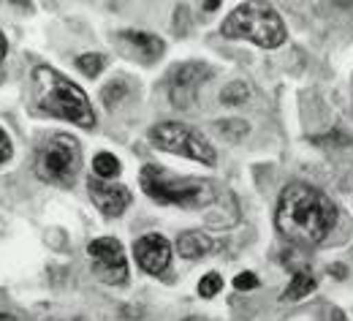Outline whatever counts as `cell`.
Returning <instances> with one entry per match:
<instances>
[{"mask_svg": "<svg viewBox=\"0 0 353 321\" xmlns=\"http://www.w3.org/2000/svg\"><path fill=\"white\" fill-rule=\"evenodd\" d=\"M212 248H215L212 237L204 234V231H196V229L182 231L179 240H176V251H179L182 259H201V256L212 253Z\"/></svg>", "mask_w": 353, "mask_h": 321, "instance_id": "7c38bea8", "label": "cell"}, {"mask_svg": "<svg viewBox=\"0 0 353 321\" xmlns=\"http://www.w3.org/2000/svg\"><path fill=\"white\" fill-rule=\"evenodd\" d=\"M90 262L95 275L109 286H123L128 283V262H125V251L120 245V240L114 237H98L88 245Z\"/></svg>", "mask_w": 353, "mask_h": 321, "instance_id": "52a82bcc", "label": "cell"}, {"mask_svg": "<svg viewBox=\"0 0 353 321\" xmlns=\"http://www.w3.org/2000/svg\"><path fill=\"white\" fill-rule=\"evenodd\" d=\"M221 289H223V278L218 275V273H207V275L199 280V294H201L204 300H212Z\"/></svg>", "mask_w": 353, "mask_h": 321, "instance_id": "ac0fdd59", "label": "cell"}, {"mask_svg": "<svg viewBox=\"0 0 353 321\" xmlns=\"http://www.w3.org/2000/svg\"><path fill=\"white\" fill-rule=\"evenodd\" d=\"M82 169V144L71 134H52L36 150V177L49 185L71 188Z\"/></svg>", "mask_w": 353, "mask_h": 321, "instance_id": "5b68a950", "label": "cell"}, {"mask_svg": "<svg viewBox=\"0 0 353 321\" xmlns=\"http://www.w3.org/2000/svg\"><path fill=\"white\" fill-rule=\"evenodd\" d=\"M6 79V71H3V60H0V82Z\"/></svg>", "mask_w": 353, "mask_h": 321, "instance_id": "603a6c76", "label": "cell"}, {"mask_svg": "<svg viewBox=\"0 0 353 321\" xmlns=\"http://www.w3.org/2000/svg\"><path fill=\"white\" fill-rule=\"evenodd\" d=\"M337 207L332 199L307 183H291L283 188L274 224L277 231L294 245H321L334 229Z\"/></svg>", "mask_w": 353, "mask_h": 321, "instance_id": "6da1fadb", "label": "cell"}, {"mask_svg": "<svg viewBox=\"0 0 353 321\" xmlns=\"http://www.w3.org/2000/svg\"><path fill=\"white\" fill-rule=\"evenodd\" d=\"M150 142L158 147V150H166V153H176V155H185L190 161H201L207 166H215V147L201 137L199 131H193L190 126L185 123H158L150 128Z\"/></svg>", "mask_w": 353, "mask_h": 321, "instance_id": "8992f818", "label": "cell"}, {"mask_svg": "<svg viewBox=\"0 0 353 321\" xmlns=\"http://www.w3.org/2000/svg\"><path fill=\"white\" fill-rule=\"evenodd\" d=\"M185 321H207V319H199V316H190V319H185Z\"/></svg>", "mask_w": 353, "mask_h": 321, "instance_id": "cb8c5ba5", "label": "cell"}, {"mask_svg": "<svg viewBox=\"0 0 353 321\" xmlns=\"http://www.w3.org/2000/svg\"><path fill=\"white\" fill-rule=\"evenodd\" d=\"M234 286L239 291H253V289H259V278L253 275V273H239V275L234 278Z\"/></svg>", "mask_w": 353, "mask_h": 321, "instance_id": "d6986e66", "label": "cell"}, {"mask_svg": "<svg viewBox=\"0 0 353 321\" xmlns=\"http://www.w3.org/2000/svg\"><path fill=\"white\" fill-rule=\"evenodd\" d=\"M312 289H315V278L310 275V273H296V275L291 278V286L283 291V300H302V297H307Z\"/></svg>", "mask_w": 353, "mask_h": 321, "instance_id": "4fadbf2b", "label": "cell"}, {"mask_svg": "<svg viewBox=\"0 0 353 321\" xmlns=\"http://www.w3.org/2000/svg\"><path fill=\"white\" fill-rule=\"evenodd\" d=\"M30 104L36 112L49 115V117H60V120H68V123L82 126V128L95 126V115H92V106H90V98L85 95V90L52 66H39L33 71Z\"/></svg>", "mask_w": 353, "mask_h": 321, "instance_id": "7a4b0ae2", "label": "cell"}, {"mask_svg": "<svg viewBox=\"0 0 353 321\" xmlns=\"http://www.w3.org/2000/svg\"><path fill=\"white\" fill-rule=\"evenodd\" d=\"M88 191L92 204L106 215V218H120L131 207V191L120 183H109L101 177H90Z\"/></svg>", "mask_w": 353, "mask_h": 321, "instance_id": "30bf717a", "label": "cell"}, {"mask_svg": "<svg viewBox=\"0 0 353 321\" xmlns=\"http://www.w3.org/2000/svg\"><path fill=\"white\" fill-rule=\"evenodd\" d=\"M71 321H82V319H71Z\"/></svg>", "mask_w": 353, "mask_h": 321, "instance_id": "d4e9b609", "label": "cell"}, {"mask_svg": "<svg viewBox=\"0 0 353 321\" xmlns=\"http://www.w3.org/2000/svg\"><path fill=\"white\" fill-rule=\"evenodd\" d=\"M133 256L139 262V267L150 275H163L169 262H172V245L163 234H144L136 240L133 245Z\"/></svg>", "mask_w": 353, "mask_h": 321, "instance_id": "9c48e42d", "label": "cell"}, {"mask_svg": "<svg viewBox=\"0 0 353 321\" xmlns=\"http://www.w3.org/2000/svg\"><path fill=\"white\" fill-rule=\"evenodd\" d=\"M11 153H14V147H11V139H8V134L0 128V164H6V161L11 158Z\"/></svg>", "mask_w": 353, "mask_h": 321, "instance_id": "ffe728a7", "label": "cell"}, {"mask_svg": "<svg viewBox=\"0 0 353 321\" xmlns=\"http://www.w3.org/2000/svg\"><path fill=\"white\" fill-rule=\"evenodd\" d=\"M92 172H95L101 180L117 177V175H120V161H117L112 153H98L95 161H92Z\"/></svg>", "mask_w": 353, "mask_h": 321, "instance_id": "9a60e30c", "label": "cell"}, {"mask_svg": "<svg viewBox=\"0 0 353 321\" xmlns=\"http://www.w3.org/2000/svg\"><path fill=\"white\" fill-rule=\"evenodd\" d=\"M212 77V68L204 63H182L176 66L172 74V85H169V95L176 109H190L196 104V95L201 90V85Z\"/></svg>", "mask_w": 353, "mask_h": 321, "instance_id": "ba28073f", "label": "cell"}, {"mask_svg": "<svg viewBox=\"0 0 353 321\" xmlns=\"http://www.w3.org/2000/svg\"><path fill=\"white\" fill-rule=\"evenodd\" d=\"M329 321H345V313H343L340 308H334V311H332V316H329Z\"/></svg>", "mask_w": 353, "mask_h": 321, "instance_id": "7402d4cb", "label": "cell"}, {"mask_svg": "<svg viewBox=\"0 0 353 321\" xmlns=\"http://www.w3.org/2000/svg\"><path fill=\"white\" fill-rule=\"evenodd\" d=\"M6 55H8V41H6V36L0 33V60H3Z\"/></svg>", "mask_w": 353, "mask_h": 321, "instance_id": "44dd1931", "label": "cell"}, {"mask_svg": "<svg viewBox=\"0 0 353 321\" xmlns=\"http://www.w3.org/2000/svg\"><path fill=\"white\" fill-rule=\"evenodd\" d=\"M248 98H250V88H248L245 82H231V85L221 93V101L228 104V106H239V104H245Z\"/></svg>", "mask_w": 353, "mask_h": 321, "instance_id": "2e32d148", "label": "cell"}, {"mask_svg": "<svg viewBox=\"0 0 353 321\" xmlns=\"http://www.w3.org/2000/svg\"><path fill=\"white\" fill-rule=\"evenodd\" d=\"M141 191L155 199L158 204H174L185 210H196L204 207L215 199V188L210 180H199V177H176L169 169L147 164L139 175Z\"/></svg>", "mask_w": 353, "mask_h": 321, "instance_id": "3957f363", "label": "cell"}, {"mask_svg": "<svg viewBox=\"0 0 353 321\" xmlns=\"http://www.w3.org/2000/svg\"><path fill=\"white\" fill-rule=\"evenodd\" d=\"M225 39H250L264 49H277L285 41V25L280 14L264 3H242L236 6L221 25Z\"/></svg>", "mask_w": 353, "mask_h": 321, "instance_id": "277c9868", "label": "cell"}, {"mask_svg": "<svg viewBox=\"0 0 353 321\" xmlns=\"http://www.w3.org/2000/svg\"><path fill=\"white\" fill-rule=\"evenodd\" d=\"M103 55H82V57H77V68L85 74V77H98L101 71H103Z\"/></svg>", "mask_w": 353, "mask_h": 321, "instance_id": "e0dca14e", "label": "cell"}, {"mask_svg": "<svg viewBox=\"0 0 353 321\" xmlns=\"http://www.w3.org/2000/svg\"><path fill=\"white\" fill-rule=\"evenodd\" d=\"M128 93H131V82H128L125 77H117V79H112V82L103 88L101 98H103V104L112 109V106H117Z\"/></svg>", "mask_w": 353, "mask_h": 321, "instance_id": "5bb4252c", "label": "cell"}, {"mask_svg": "<svg viewBox=\"0 0 353 321\" xmlns=\"http://www.w3.org/2000/svg\"><path fill=\"white\" fill-rule=\"evenodd\" d=\"M120 39L128 46H133V55H136L139 60H144V63H152V60H158V57L163 55V41H161L158 36H152V33L125 30V33H120Z\"/></svg>", "mask_w": 353, "mask_h": 321, "instance_id": "8fae6325", "label": "cell"}]
</instances>
